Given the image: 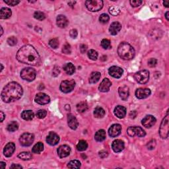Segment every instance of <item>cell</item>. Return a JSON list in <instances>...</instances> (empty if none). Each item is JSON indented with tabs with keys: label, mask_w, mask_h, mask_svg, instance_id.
I'll return each instance as SVG.
<instances>
[{
	"label": "cell",
	"mask_w": 169,
	"mask_h": 169,
	"mask_svg": "<svg viewBox=\"0 0 169 169\" xmlns=\"http://www.w3.org/2000/svg\"><path fill=\"white\" fill-rule=\"evenodd\" d=\"M16 58L19 62L31 66H38L40 64V57L38 52L31 45H25L19 50Z\"/></svg>",
	"instance_id": "6da1fadb"
},
{
	"label": "cell",
	"mask_w": 169,
	"mask_h": 169,
	"mask_svg": "<svg viewBox=\"0 0 169 169\" xmlns=\"http://www.w3.org/2000/svg\"><path fill=\"white\" fill-rule=\"evenodd\" d=\"M22 87L16 82H11L3 88L1 92V99L5 103H11L19 100L22 97Z\"/></svg>",
	"instance_id": "7a4b0ae2"
},
{
	"label": "cell",
	"mask_w": 169,
	"mask_h": 169,
	"mask_svg": "<svg viewBox=\"0 0 169 169\" xmlns=\"http://www.w3.org/2000/svg\"><path fill=\"white\" fill-rule=\"evenodd\" d=\"M118 54L122 59L130 60L135 56V50L128 43L123 42L118 46Z\"/></svg>",
	"instance_id": "3957f363"
},
{
	"label": "cell",
	"mask_w": 169,
	"mask_h": 169,
	"mask_svg": "<svg viewBox=\"0 0 169 169\" xmlns=\"http://www.w3.org/2000/svg\"><path fill=\"white\" fill-rule=\"evenodd\" d=\"M85 5L90 11H99L103 7V1L101 0H88L85 2Z\"/></svg>",
	"instance_id": "277c9868"
},
{
	"label": "cell",
	"mask_w": 169,
	"mask_h": 169,
	"mask_svg": "<svg viewBox=\"0 0 169 169\" xmlns=\"http://www.w3.org/2000/svg\"><path fill=\"white\" fill-rule=\"evenodd\" d=\"M36 73L34 69L31 68H24L21 71V77L23 79L27 81H32L36 78Z\"/></svg>",
	"instance_id": "5b68a950"
},
{
	"label": "cell",
	"mask_w": 169,
	"mask_h": 169,
	"mask_svg": "<svg viewBox=\"0 0 169 169\" xmlns=\"http://www.w3.org/2000/svg\"><path fill=\"white\" fill-rule=\"evenodd\" d=\"M168 113L167 112L166 116L162 120L159 128L160 136L162 139H166L168 137Z\"/></svg>",
	"instance_id": "8992f818"
},
{
	"label": "cell",
	"mask_w": 169,
	"mask_h": 169,
	"mask_svg": "<svg viewBox=\"0 0 169 169\" xmlns=\"http://www.w3.org/2000/svg\"><path fill=\"white\" fill-rule=\"evenodd\" d=\"M75 86V81L73 79L65 80L60 84V90L64 93H68L72 91Z\"/></svg>",
	"instance_id": "52a82bcc"
},
{
	"label": "cell",
	"mask_w": 169,
	"mask_h": 169,
	"mask_svg": "<svg viewBox=\"0 0 169 169\" xmlns=\"http://www.w3.org/2000/svg\"><path fill=\"white\" fill-rule=\"evenodd\" d=\"M134 78L137 83L140 84H145L149 81V72L147 70H142L138 71L134 75Z\"/></svg>",
	"instance_id": "ba28073f"
},
{
	"label": "cell",
	"mask_w": 169,
	"mask_h": 169,
	"mask_svg": "<svg viewBox=\"0 0 169 169\" xmlns=\"http://www.w3.org/2000/svg\"><path fill=\"white\" fill-rule=\"evenodd\" d=\"M34 140V136L33 134L29 133H23L19 139V142L21 146L24 147H29L31 146Z\"/></svg>",
	"instance_id": "9c48e42d"
},
{
	"label": "cell",
	"mask_w": 169,
	"mask_h": 169,
	"mask_svg": "<svg viewBox=\"0 0 169 169\" xmlns=\"http://www.w3.org/2000/svg\"><path fill=\"white\" fill-rule=\"evenodd\" d=\"M127 134L131 137H134V136H138V137H143L146 136V133L142 127L139 126H133L129 127L127 128Z\"/></svg>",
	"instance_id": "30bf717a"
},
{
	"label": "cell",
	"mask_w": 169,
	"mask_h": 169,
	"mask_svg": "<svg viewBox=\"0 0 169 169\" xmlns=\"http://www.w3.org/2000/svg\"><path fill=\"white\" fill-rule=\"evenodd\" d=\"M50 98L48 95L45 94V93H38L35 97L36 103L41 105H46V104L50 103Z\"/></svg>",
	"instance_id": "8fae6325"
},
{
	"label": "cell",
	"mask_w": 169,
	"mask_h": 169,
	"mask_svg": "<svg viewBox=\"0 0 169 169\" xmlns=\"http://www.w3.org/2000/svg\"><path fill=\"white\" fill-rule=\"evenodd\" d=\"M121 131H122L121 125L120 124H118V123H116V124L112 125L108 129V134H109L110 137H115L116 136L120 135Z\"/></svg>",
	"instance_id": "7c38bea8"
},
{
	"label": "cell",
	"mask_w": 169,
	"mask_h": 169,
	"mask_svg": "<svg viewBox=\"0 0 169 169\" xmlns=\"http://www.w3.org/2000/svg\"><path fill=\"white\" fill-rule=\"evenodd\" d=\"M156 118L152 115H147L142 120V124L147 128H150L156 123Z\"/></svg>",
	"instance_id": "4fadbf2b"
},
{
	"label": "cell",
	"mask_w": 169,
	"mask_h": 169,
	"mask_svg": "<svg viewBox=\"0 0 169 169\" xmlns=\"http://www.w3.org/2000/svg\"><path fill=\"white\" fill-rule=\"evenodd\" d=\"M123 69L118 66H112L108 69V73L110 75L114 78H120L123 74Z\"/></svg>",
	"instance_id": "5bb4252c"
},
{
	"label": "cell",
	"mask_w": 169,
	"mask_h": 169,
	"mask_svg": "<svg viewBox=\"0 0 169 169\" xmlns=\"http://www.w3.org/2000/svg\"><path fill=\"white\" fill-rule=\"evenodd\" d=\"M60 141V137L58 134H56L54 132H50L49 135L46 137V142L49 145L52 146H56L58 144Z\"/></svg>",
	"instance_id": "9a60e30c"
},
{
	"label": "cell",
	"mask_w": 169,
	"mask_h": 169,
	"mask_svg": "<svg viewBox=\"0 0 169 169\" xmlns=\"http://www.w3.org/2000/svg\"><path fill=\"white\" fill-rule=\"evenodd\" d=\"M151 91L149 89H137L135 91V96L139 99H144L151 95Z\"/></svg>",
	"instance_id": "2e32d148"
},
{
	"label": "cell",
	"mask_w": 169,
	"mask_h": 169,
	"mask_svg": "<svg viewBox=\"0 0 169 169\" xmlns=\"http://www.w3.org/2000/svg\"><path fill=\"white\" fill-rule=\"evenodd\" d=\"M58 154L60 158L66 157L70 155L71 149L68 146H61L58 149Z\"/></svg>",
	"instance_id": "e0dca14e"
},
{
	"label": "cell",
	"mask_w": 169,
	"mask_h": 169,
	"mask_svg": "<svg viewBox=\"0 0 169 169\" xmlns=\"http://www.w3.org/2000/svg\"><path fill=\"white\" fill-rule=\"evenodd\" d=\"M15 150V146L13 143L10 142L6 145L3 149V154L6 157H10Z\"/></svg>",
	"instance_id": "ac0fdd59"
},
{
	"label": "cell",
	"mask_w": 169,
	"mask_h": 169,
	"mask_svg": "<svg viewBox=\"0 0 169 169\" xmlns=\"http://www.w3.org/2000/svg\"><path fill=\"white\" fill-rule=\"evenodd\" d=\"M125 145L123 141L120 139L114 140L112 144V148L113 151L116 153H118L122 151L124 149Z\"/></svg>",
	"instance_id": "d6986e66"
},
{
	"label": "cell",
	"mask_w": 169,
	"mask_h": 169,
	"mask_svg": "<svg viewBox=\"0 0 169 169\" xmlns=\"http://www.w3.org/2000/svg\"><path fill=\"white\" fill-rule=\"evenodd\" d=\"M112 85V83L107 78H105V79H103V81L101 82V83L99 86V89L101 92L103 93H106L108 92V91L110 90V87Z\"/></svg>",
	"instance_id": "ffe728a7"
},
{
	"label": "cell",
	"mask_w": 169,
	"mask_h": 169,
	"mask_svg": "<svg viewBox=\"0 0 169 169\" xmlns=\"http://www.w3.org/2000/svg\"><path fill=\"white\" fill-rule=\"evenodd\" d=\"M56 23H57V25L58 27L63 29V28H66V27H68L69 21L66 16L62 15H58L57 17Z\"/></svg>",
	"instance_id": "44dd1931"
},
{
	"label": "cell",
	"mask_w": 169,
	"mask_h": 169,
	"mask_svg": "<svg viewBox=\"0 0 169 169\" xmlns=\"http://www.w3.org/2000/svg\"><path fill=\"white\" fill-rule=\"evenodd\" d=\"M122 29V25L119 22H114L110 25L109 31L112 35H116Z\"/></svg>",
	"instance_id": "7402d4cb"
},
{
	"label": "cell",
	"mask_w": 169,
	"mask_h": 169,
	"mask_svg": "<svg viewBox=\"0 0 169 169\" xmlns=\"http://www.w3.org/2000/svg\"><path fill=\"white\" fill-rule=\"evenodd\" d=\"M114 114L118 118H123L126 115V108L122 106H117L114 109Z\"/></svg>",
	"instance_id": "603a6c76"
},
{
	"label": "cell",
	"mask_w": 169,
	"mask_h": 169,
	"mask_svg": "<svg viewBox=\"0 0 169 169\" xmlns=\"http://www.w3.org/2000/svg\"><path fill=\"white\" fill-rule=\"evenodd\" d=\"M118 93H119V95H120V98L122 99L123 101L127 100L129 94L128 87L127 86L121 87L118 89Z\"/></svg>",
	"instance_id": "cb8c5ba5"
},
{
	"label": "cell",
	"mask_w": 169,
	"mask_h": 169,
	"mask_svg": "<svg viewBox=\"0 0 169 169\" xmlns=\"http://www.w3.org/2000/svg\"><path fill=\"white\" fill-rule=\"evenodd\" d=\"M68 125L71 129H76L78 127V123L77 120L76 118L73 115V114H68Z\"/></svg>",
	"instance_id": "d4e9b609"
},
{
	"label": "cell",
	"mask_w": 169,
	"mask_h": 169,
	"mask_svg": "<svg viewBox=\"0 0 169 169\" xmlns=\"http://www.w3.org/2000/svg\"><path fill=\"white\" fill-rule=\"evenodd\" d=\"M11 15V10L7 7H3L0 10V18L1 19H7L9 18Z\"/></svg>",
	"instance_id": "484cf974"
},
{
	"label": "cell",
	"mask_w": 169,
	"mask_h": 169,
	"mask_svg": "<svg viewBox=\"0 0 169 169\" xmlns=\"http://www.w3.org/2000/svg\"><path fill=\"white\" fill-rule=\"evenodd\" d=\"M106 136H107L106 131L104 130V129H100V130H99L96 133H95V139L97 142H101L105 139Z\"/></svg>",
	"instance_id": "4316f807"
},
{
	"label": "cell",
	"mask_w": 169,
	"mask_h": 169,
	"mask_svg": "<svg viewBox=\"0 0 169 169\" xmlns=\"http://www.w3.org/2000/svg\"><path fill=\"white\" fill-rule=\"evenodd\" d=\"M34 116V112L32 110H25L21 114V118L25 120H31Z\"/></svg>",
	"instance_id": "83f0119b"
},
{
	"label": "cell",
	"mask_w": 169,
	"mask_h": 169,
	"mask_svg": "<svg viewBox=\"0 0 169 169\" xmlns=\"http://www.w3.org/2000/svg\"><path fill=\"white\" fill-rule=\"evenodd\" d=\"M64 69L66 71L67 74L72 75L75 71V68L74 65L71 63H68L64 66Z\"/></svg>",
	"instance_id": "f1b7e54d"
},
{
	"label": "cell",
	"mask_w": 169,
	"mask_h": 169,
	"mask_svg": "<svg viewBox=\"0 0 169 169\" xmlns=\"http://www.w3.org/2000/svg\"><path fill=\"white\" fill-rule=\"evenodd\" d=\"M101 73L98 71H95L93 72L90 75L89 77V83H96L99 81L101 78Z\"/></svg>",
	"instance_id": "f546056e"
},
{
	"label": "cell",
	"mask_w": 169,
	"mask_h": 169,
	"mask_svg": "<svg viewBox=\"0 0 169 169\" xmlns=\"http://www.w3.org/2000/svg\"><path fill=\"white\" fill-rule=\"evenodd\" d=\"M94 115L97 118H102L105 115V111L103 108L97 107L94 110Z\"/></svg>",
	"instance_id": "4dcf8cb0"
},
{
	"label": "cell",
	"mask_w": 169,
	"mask_h": 169,
	"mask_svg": "<svg viewBox=\"0 0 169 169\" xmlns=\"http://www.w3.org/2000/svg\"><path fill=\"white\" fill-rule=\"evenodd\" d=\"M43 150H44V145H43L42 143L38 142L33 147L32 151L33 153L39 154L42 152Z\"/></svg>",
	"instance_id": "1f68e13d"
},
{
	"label": "cell",
	"mask_w": 169,
	"mask_h": 169,
	"mask_svg": "<svg viewBox=\"0 0 169 169\" xmlns=\"http://www.w3.org/2000/svg\"><path fill=\"white\" fill-rule=\"evenodd\" d=\"M88 105L85 102H81L77 105V110L80 113H83L88 110Z\"/></svg>",
	"instance_id": "d6a6232c"
},
{
	"label": "cell",
	"mask_w": 169,
	"mask_h": 169,
	"mask_svg": "<svg viewBox=\"0 0 169 169\" xmlns=\"http://www.w3.org/2000/svg\"><path fill=\"white\" fill-rule=\"evenodd\" d=\"M18 157L23 161H29L32 159V154L29 152H22L18 155Z\"/></svg>",
	"instance_id": "836d02e7"
},
{
	"label": "cell",
	"mask_w": 169,
	"mask_h": 169,
	"mask_svg": "<svg viewBox=\"0 0 169 169\" xmlns=\"http://www.w3.org/2000/svg\"><path fill=\"white\" fill-rule=\"evenodd\" d=\"M87 147H88V144H87V143L86 141H84V140L79 141V142L78 143V144L77 146V150L80 151H85Z\"/></svg>",
	"instance_id": "e575fe53"
},
{
	"label": "cell",
	"mask_w": 169,
	"mask_h": 169,
	"mask_svg": "<svg viewBox=\"0 0 169 169\" xmlns=\"http://www.w3.org/2000/svg\"><path fill=\"white\" fill-rule=\"evenodd\" d=\"M19 128V125L15 121H13L11 123H9V125H7V130L9 131L13 132V131H15L17 130Z\"/></svg>",
	"instance_id": "d590c367"
},
{
	"label": "cell",
	"mask_w": 169,
	"mask_h": 169,
	"mask_svg": "<svg viewBox=\"0 0 169 169\" xmlns=\"http://www.w3.org/2000/svg\"><path fill=\"white\" fill-rule=\"evenodd\" d=\"M81 166V162L77 160L71 161L68 164V167L70 168H79Z\"/></svg>",
	"instance_id": "8d00e7d4"
},
{
	"label": "cell",
	"mask_w": 169,
	"mask_h": 169,
	"mask_svg": "<svg viewBox=\"0 0 169 169\" xmlns=\"http://www.w3.org/2000/svg\"><path fill=\"white\" fill-rule=\"evenodd\" d=\"M88 57L92 60H96L98 58V53L97 51H95V50H90L88 52Z\"/></svg>",
	"instance_id": "74e56055"
},
{
	"label": "cell",
	"mask_w": 169,
	"mask_h": 169,
	"mask_svg": "<svg viewBox=\"0 0 169 169\" xmlns=\"http://www.w3.org/2000/svg\"><path fill=\"white\" fill-rule=\"evenodd\" d=\"M34 17L36 19H37V20L42 21V20H44V19H45V18H46V15H45V14L44 13H42L41 11H36L34 13Z\"/></svg>",
	"instance_id": "f35d334b"
},
{
	"label": "cell",
	"mask_w": 169,
	"mask_h": 169,
	"mask_svg": "<svg viewBox=\"0 0 169 169\" xmlns=\"http://www.w3.org/2000/svg\"><path fill=\"white\" fill-rule=\"evenodd\" d=\"M49 45L52 48L56 49L59 46V41H58V38H52L49 41Z\"/></svg>",
	"instance_id": "ab89813d"
},
{
	"label": "cell",
	"mask_w": 169,
	"mask_h": 169,
	"mask_svg": "<svg viewBox=\"0 0 169 169\" xmlns=\"http://www.w3.org/2000/svg\"><path fill=\"white\" fill-rule=\"evenodd\" d=\"M101 46L104 49H109L110 48H111V44H110V41L108 39H103V40L101 41Z\"/></svg>",
	"instance_id": "60d3db41"
},
{
	"label": "cell",
	"mask_w": 169,
	"mask_h": 169,
	"mask_svg": "<svg viewBox=\"0 0 169 169\" xmlns=\"http://www.w3.org/2000/svg\"><path fill=\"white\" fill-rule=\"evenodd\" d=\"M109 12L112 15L116 16L120 13V9L118 7H111L109 8Z\"/></svg>",
	"instance_id": "b9f144b4"
},
{
	"label": "cell",
	"mask_w": 169,
	"mask_h": 169,
	"mask_svg": "<svg viewBox=\"0 0 169 169\" xmlns=\"http://www.w3.org/2000/svg\"><path fill=\"white\" fill-rule=\"evenodd\" d=\"M46 114H47V112H46V110L40 109L36 112V116L39 119H42V118H44L45 117H46Z\"/></svg>",
	"instance_id": "7bdbcfd3"
},
{
	"label": "cell",
	"mask_w": 169,
	"mask_h": 169,
	"mask_svg": "<svg viewBox=\"0 0 169 169\" xmlns=\"http://www.w3.org/2000/svg\"><path fill=\"white\" fill-rule=\"evenodd\" d=\"M109 19H110L109 16L106 13H103L100 16V17H99V21H100V22L103 24L108 23V21H109Z\"/></svg>",
	"instance_id": "ee69618b"
},
{
	"label": "cell",
	"mask_w": 169,
	"mask_h": 169,
	"mask_svg": "<svg viewBox=\"0 0 169 169\" xmlns=\"http://www.w3.org/2000/svg\"><path fill=\"white\" fill-rule=\"evenodd\" d=\"M7 43L10 46H13L17 44V38L16 37H15V36H11V37L7 39Z\"/></svg>",
	"instance_id": "f6af8a7d"
},
{
	"label": "cell",
	"mask_w": 169,
	"mask_h": 169,
	"mask_svg": "<svg viewBox=\"0 0 169 169\" xmlns=\"http://www.w3.org/2000/svg\"><path fill=\"white\" fill-rule=\"evenodd\" d=\"M62 52H63V53H64L66 54H70L71 52V48L70 45L68 44V43H66V44L64 46V47H63Z\"/></svg>",
	"instance_id": "bcb514c9"
},
{
	"label": "cell",
	"mask_w": 169,
	"mask_h": 169,
	"mask_svg": "<svg viewBox=\"0 0 169 169\" xmlns=\"http://www.w3.org/2000/svg\"><path fill=\"white\" fill-rule=\"evenodd\" d=\"M4 2L7 3L8 5L15 6L20 3V1H18V0H5Z\"/></svg>",
	"instance_id": "7dc6e473"
},
{
	"label": "cell",
	"mask_w": 169,
	"mask_h": 169,
	"mask_svg": "<svg viewBox=\"0 0 169 169\" xmlns=\"http://www.w3.org/2000/svg\"><path fill=\"white\" fill-rule=\"evenodd\" d=\"M156 146V141L155 139H151L150 142H148V144H147V149L149 150H152V149H155Z\"/></svg>",
	"instance_id": "c3c4849f"
},
{
	"label": "cell",
	"mask_w": 169,
	"mask_h": 169,
	"mask_svg": "<svg viewBox=\"0 0 169 169\" xmlns=\"http://www.w3.org/2000/svg\"><path fill=\"white\" fill-rule=\"evenodd\" d=\"M142 3L143 1H140V0H131V1H130L131 5L133 7H138V6H139Z\"/></svg>",
	"instance_id": "681fc988"
},
{
	"label": "cell",
	"mask_w": 169,
	"mask_h": 169,
	"mask_svg": "<svg viewBox=\"0 0 169 169\" xmlns=\"http://www.w3.org/2000/svg\"><path fill=\"white\" fill-rule=\"evenodd\" d=\"M157 64V60L155 58H151L148 61V65L150 67H155Z\"/></svg>",
	"instance_id": "f907efd6"
},
{
	"label": "cell",
	"mask_w": 169,
	"mask_h": 169,
	"mask_svg": "<svg viewBox=\"0 0 169 169\" xmlns=\"http://www.w3.org/2000/svg\"><path fill=\"white\" fill-rule=\"evenodd\" d=\"M69 35L72 38H76L78 35V32L76 29H71L69 32Z\"/></svg>",
	"instance_id": "816d5d0a"
},
{
	"label": "cell",
	"mask_w": 169,
	"mask_h": 169,
	"mask_svg": "<svg viewBox=\"0 0 169 169\" xmlns=\"http://www.w3.org/2000/svg\"><path fill=\"white\" fill-rule=\"evenodd\" d=\"M60 69H59V68H58V67H55V68L53 69V71H52V75H53V76L57 77L58 75L60 74Z\"/></svg>",
	"instance_id": "f5cc1de1"
},
{
	"label": "cell",
	"mask_w": 169,
	"mask_h": 169,
	"mask_svg": "<svg viewBox=\"0 0 169 169\" xmlns=\"http://www.w3.org/2000/svg\"><path fill=\"white\" fill-rule=\"evenodd\" d=\"M108 155V153L107 152V151L102 150L100 151V152H99V156H100L101 158H103V159L107 157Z\"/></svg>",
	"instance_id": "db71d44e"
},
{
	"label": "cell",
	"mask_w": 169,
	"mask_h": 169,
	"mask_svg": "<svg viewBox=\"0 0 169 169\" xmlns=\"http://www.w3.org/2000/svg\"><path fill=\"white\" fill-rule=\"evenodd\" d=\"M87 46L86 45H84V44L81 45V46H80V50H81V53H83V54L84 53L87 51Z\"/></svg>",
	"instance_id": "11a10c76"
},
{
	"label": "cell",
	"mask_w": 169,
	"mask_h": 169,
	"mask_svg": "<svg viewBox=\"0 0 169 169\" xmlns=\"http://www.w3.org/2000/svg\"><path fill=\"white\" fill-rule=\"evenodd\" d=\"M136 116H137V112L135 111H132L131 112H130V114H129V116H130L131 118H135Z\"/></svg>",
	"instance_id": "9f6ffc18"
},
{
	"label": "cell",
	"mask_w": 169,
	"mask_h": 169,
	"mask_svg": "<svg viewBox=\"0 0 169 169\" xmlns=\"http://www.w3.org/2000/svg\"><path fill=\"white\" fill-rule=\"evenodd\" d=\"M10 168H23V167L21 165H19V164H13V165L11 166Z\"/></svg>",
	"instance_id": "6f0895ef"
},
{
	"label": "cell",
	"mask_w": 169,
	"mask_h": 169,
	"mask_svg": "<svg viewBox=\"0 0 169 169\" xmlns=\"http://www.w3.org/2000/svg\"><path fill=\"white\" fill-rule=\"evenodd\" d=\"M0 116H1V122H2L4 120V118H5V115L2 111L0 112Z\"/></svg>",
	"instance_id": "680465c9"
},
{
	"label": "cell",
	"mask_w": 169,
	"mask_h": 169,
	"mask_svg": "<svg viewBox=\"0 0 169 169\" xmlns=\"http://www.w3.org/2000/svg\"><path fill=\"white\" fill-rule=\"evenodd\" d=\"M5 166H6V163L4 162H0V168L1 169H3L5 168Z\"/></svg>",
	"instance_id": "91938a15"
},
{
	"label": "cell",
	"mask_w": 169,
	"mask_h": 169,
	"mask_svg": "<svg viewBox=\"0 0 169 169\" xmlns=\"http://www.w3.org/2000/svg\"><path fill=\"white\" fill-rule=\"evenodd\" d=\"M163 4L166 7H168V5H169V1H164L163 2Z\"/></svg>",
	"instance_id": "94428289"
},
{
	"label": "cell",
	"mask_w": 169,
	"mask_h": 169,
	"mask_svg": "<svg viewBox=\"0 0 169 169\" xmlns=\"http://www.w3.org/2000/svg\"><path fill=\"white\" fill-rule=\"evenodd\" d=\"M168 14H169V12L168 11H167L166 13H165V17H166V20L167 21H169V17H168Z\"/></svg>",
	"instance_id": "6125c7cd"
},
{
	"label": "cell",
	"mask_w": 169,
	"mask_h": 169,
	"mask_svg": "<svg viewBox=\"0 0 169 169\" xmlns=\"http://www.w3.org/2000/svg\"><path fill=\"white\" fill-rule=\"evenodd\" d=\"M3 33V28H2V27H1V35H2Z\"/></svg>",
	"instance_id": "be15d7a7"
},
{
	"label": "cell",
	"mask_w": 169,
	"mask_h": 169,
	"mask_svg": "<svg viewBox=\"0 0 169 169\" xmlns=\"http://www.w3.org/2000/svg\"><path fill=\"white\" fill-rule=\"evenodd\" d=\"M3 69V65H2V64H1V71H2Z\"/></svg>",
	"instance_id": "e7e4bbea"
}]
</instances>
